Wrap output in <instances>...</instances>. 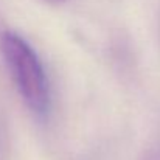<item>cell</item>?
Returning <instances> with one entry per match:
<instances>
[{
  "instance_id": "cell-1",
  "label": "cell",
  "mask_w": 160,
  "mask_h": 160,
  "mask_svg": "<svg viewBox=\"0 0 160 160\" xmlns=\"http://www.w3.org/2000/svg\"><path fill=\"white\" fill-rule=\"evenodd\" d=\"M0 53L27 107L38 117L48 115L52 106L50 82L36 50L20 34L6 30L0 34Z\"/></svg>"
},
{
  "instance_id": "cell-2",
  "label": "cell",
  "mask_w": 160,
  "mask_h": 160,
  "mask_svg": "<svg viewBox=\"0 0 160 160\" xmlns=\"http://www.w3.org/2000/svg\"><path fill=\"white\" fill-rule=\"evenodd\" d=\"M45 2L53 3V5H59V3H64V2H67V0H45Z\"/></svg>"
},
{
  "instance_id": "cell-3",
  "label": "cell",
  "mask_w": 160,
  "mask_h": 160,
  "mask_svg": "<svg viewBox=\"0 0 160 160\" xmlns=\"http://www.w3.org/2000/svg\"><path fill=\"white\" fill-rule=\"evenodd\" d=\"M154 160H160V157H157V159H154Z\"/></svg>"
}]
</instances>
